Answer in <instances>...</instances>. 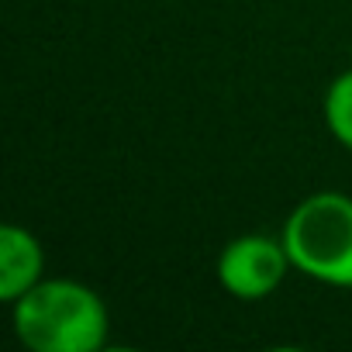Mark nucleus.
<instances>
[{
	"label": "nucleus",
	"mask_w": 352,
	"mask_h": 352,
	"mask_svg": "<svg viewBox=\"0 0 352 352\" xmlns=\"http://www.w3.org/2000/svg\"><path fill=\"white\" fill-rule=\"evenodd\" d=\"M11 321L32 352H97L111 331L104 297L80 280H38L11 304Z\"/></svg>",
	"instance_id": "nucleus-1"
},
{
	"label": "nucleus",
	"mask_w": 352,
	"mask_h": 352,
	"mask_svg": "<svg viewBox=\"0 0 352 352\" xmlns=\"http://www.w3.org/2000/svg\"><path fill=\"white\" fill-rule=\"evenodd\" d=\"M283 245L297 273L352 290V197L318 190L304 197L283 221Z\"/></svg>",
	"instance_id": "nucleus-2"
},
{
	"label": "nucleus",
	"mask_w": 352,
	"mask_h": 352,
	"mask_svg": "<svg viewBox=\"0 0 352 352\" xmlns=\"http://www.w3.org/2000/svg\"><path fill=\"white\" fill-rule=\"evenodd\" d=\"M324 124L331 138L352 152V66L338 73L324 94Z\"/></svg>",
	"instance_id": "nucleus-5"
},
{
	"label": "nucleus",
	"mask_w": 352,
	"mask_h": 352,
	"mask_svg": "<svg viewBox=\"0 0 352 352\" xmlns=\"http://www.w3.org/2000/svg\"><path fill=\"white\" fill-rule=\"evenodd\" d=\"M42 270H45V252L28 228L21 225L0 228V300L14 304L25 290H32L42 280Z\"/></svg>",
	"instance_id": "nucleus-4"
},
{
	"label": "nucleus",
	"mask_w": 352,
	"mask_h": 352,
	"mask_svg": "<svg viewBox=\"0 0 352 352\" xmlns=\"http://www.w3.org/2000/svg\"><path fill=\"white\" fill-rule=\"evenodd\" d=\"M290 270L287 245L273 235H239L218 256V283L239 300L270 297Z\"/></svg>",
	"instance_id": "nucleus-3"
}]
</instances>
